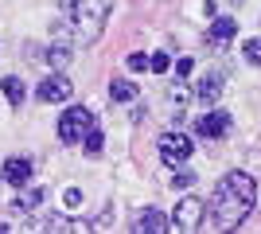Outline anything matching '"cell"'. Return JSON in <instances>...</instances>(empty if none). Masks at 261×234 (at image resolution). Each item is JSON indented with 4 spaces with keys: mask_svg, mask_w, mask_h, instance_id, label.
<instances>
[{
    "mask_svg": "<svg viewBox=\"0 0 261 234\" xmlns=\"http://www.w3.org/2000/svg\"><path fill=\"white\" fill-rule=\"evenodd\" d=\"M66 12V28L74 32V43H94L109 20L113 0H59Z\"/></svg>",
    "mask_w": 261,
    "mask_h": 234,
    "instance_id": "7a4b0ae2",
    "label": "cell"
},
{
    "mask_svg": "<svg viewBox=\"0 0 261 234\" xmlns=\"http://www.w3.org/2000/svg\"><path fill=\"white\" fill-rule=\"evenodd\" d=\"M137 230H141V234H144V230H168V219H164L156 207H148V211L137 219Z\"/></svg>",
    "mask_w": 261,
    "mask_h": 234,
    "instance_id": "7c38bea8",
    "label": "cell"
},
{
    "mask_svg": "<svg viewBox=\"0 0 261 234\" xmlns=\"http://www.w3.org/2000/svg\"><path fill=\"white\" fill-rule=\"evenodd\" d=\"M242 55L250 59L253 67H261V39H246V43H242Z\"/></svg>",
    "mask_w": 261,
    "mask_h": 234,
    "instance_id": "e0dca14e",
    "label": "cell"
},
{
    "mask_svg": "<svg viewBox=\"0 0 261 234\" xmlns=\"http://www.w3.org/2000/svg\"><path fill=\"white\" fill-rule=\"evenodd\" d=\"M168 67H172V59H168V55H152V59H148V70H156V74H164Z\"/></svg>",
    "mask_w": 261,
    "mask_h": 234,
    "instance_id": "d6986e66",
    "label": "cell"
},
{
    "mask_svg": "<svg viewBox=\"0 0 261 234\" xmlns=\"http://www.w3.org/2000/svg\"><path fill=\"white\" fill-rule=\"evenodd\" d=\"M63 203H66V207H82V191H78V188H66L63 191Z\"/></svg>",
    "mask_w": 261,
    "mask_h": 234,
    "instance_id": "44dd1931",
    "label": "cell"
},
{
    "mask_svg": "<svg viewBox=\"0 0 261 234\" xmlns=\"http://www.w3.org/2000/svg\"><path fill=\"white\" fill-rule=\"evenodd\" d=\"M74 94V86H70V78L66 74H47L43 82H39V90H35V98L39 101H66Z\"/></svg>",
    "mask_w": 261,
    "mask_h": 234,
    "instance_id": "52a82bcc",
    "label": "cell"
},
{
    "mask_svg": "<svg viewBox=\"0 0 261 234\" xmlns=\"http://www.w3.org/2000/svg\"><path fill=\"white\" fill-rule=\"evenodd\" d=\"M0 176L8 179L12 188H23V184L32 179V160H28V156H8V164H4Z\"/></svg>",
    "mask_w": 261,
    "mask_h": 234,
    "instance_id": "ba28073f",
    "label": "cell"
},
{
    "mask_svg": "<svg viewBox=\"0 0 261 234\" xmlns=\"http://www.w3.org/2000/svg\"><path fill=\"white\" fill-rule=\"evenodd\" d=\"M129 67L133 70H148V59H144V55H129Z\"/></svg>",
    "mask_w": 261,
    "mask_h": 234,
    "instance_id": "603a6c76",
    "label": "cell"
},
{
    "mask_svg": "<svg viewBox=\"0 0 261 234\" xmlns=\"http://www.w3.org/2000/svg\"><path fill=\"white\" fill-rule=\"evenodd\" d=\"M203 219H207V203L195 199V195H187V199L175 203L172 223H168V226H175V230H199V226H203Z\"/></svg>",
    "mask_w": 261,
    "mask_h": 234,
    "instance_id": "277c9868",
    "label": "cell"
},
{
    "mask_svg": "<svg viewBox=\"0 0 261 234\" xmlns=\"http://www.w3.org/2000/svg\"><path fill=\"white\" fill-rule=\"evenodd\" d=\"M0 90H4V98L12 101V110H20V106H23V82H20L16 74L4 78V82H0Z\"/></svg>",
    "mask_w": 261,
    "mask_h": 234,
    "instance_id": "8fae6325",
    "label": "cell"
},
{
    "mask_svg": "<svg viewBox=\"0 0 261 234\" xmlns=\"http://www.w3.org/2000/svg\"><path fill=\"white\" fill-rule=\"evenodd\" d=\"M199 101H207V106H215L218 94H222V74H203V82H199Z\"/></svg>",
    "mask_w": 261,
    "mask_h": 234,
    "instance_id": "9c48e42d",
    "label": "cell"
},
{
    "mask_svg": "<svg viewBox=\"0 0 261 234\" xmlns=\"http://www.w3.org/2000/svg\"><path fill=\"white\" fill-rule=\"evenodd\" d=\"M234 32H238V23L230 20V16H222V20H215V23H211L207 39H211V43H215V47H222V43H226V39H230V35H234Z\"/></svg>",
    "mask_w": 261,
    "mask_h": 234,
    "instance_id": "30bf717a",
    "label": "cell"
},
{
    "mask_svg": "<svg viewBox=\"0 0 261 234\" xmlns=\"http://www.w3.org/2000/svg\"><path fill=\"white\" fill-rule=\"evenodd\" d=\"M82 145H86V156H101V129H98V125H90V129H86Z\"/></svg>",
    "mask_w": 261,
    "mask_h": 234,
    "instance_id": "9a60e30c",
    "label": "cell"
},
{
    "mask_svg": "<svg viewBox=\"0 0 261 234\" xmlns=\"http://www.w3.org/2000/svg\"><path fill=\"white\" fill-rule=\"evenodd\" d=\"M47 63H51L55 70H63L66 63H70V51H66L63 43H59V47H51V51H47Z\"/></svg>",
    "mask_w": 261,
    "mask_h": 234,
    "instance_id": "2e32d148",
    "label": "cell"
},
{
    "mask_svg": "<svg viewBox=\"0 0 261 234\" xmlns=\"http://www.w3.org/2000/svg\"><path fill=\"white\" fill-rule=\"evenodd\" d=\"M90 125H94V113L90 110H82V106L66 110L63 117H59V141H63V145H78V141L86 137Z\"/></svg>",
    "mask_w": 261,
    "mask_h": 234,
    "instance_id": "3957f363",
    "label": "cell"
},
{
    "mask_svg": "<svg viewBox=\"0 0 261 234\" xmlns=\"http://www.w3.org/2000/svg\"><path fill=\"white\" fill-rule=\"evenodd\" d=\"M191 184H195V176H191V172H175L172 176V188L179 191V188H191Z\"/></svg>",
    "mask_w": 261,
    "mask_h": 234,
    "instance_id": "ffe728a7",
    "label": "cell"
},
{
    "mask_svg": "<svg viewBox=\"0 0 261 234\" xmlns=\"http://www.w3.org/2000/svg\"><path fill=\"white\" fill-rule=\"evenodd\" d=\"M195 133H199V137H207V141H222V137L230 133V113L207 110V113L195 121Z\"/></svg>",
    "mask_w": 261,
    "mask_h": 234,
    "instance_id": "8992f818",
    "label": "cell"
},
{
    "mask_svg": "<svg viewBox=\"0 0 261 234\" xmlns=\"http://www.w3.org/2000/svg\"><path fill=\"white\" fill-rule=\"evenodd\" d=\"M168 98H172V106H179V110H184V106H187V98H191V90H187L184 82H175V86H172V94H168Z\"/></svg>",
    "mask_w": 261,
    "mask_h": 234,
    "instance_id": "ac0fdd59",
    "label": "cell"
},
{
    "mask_svg": "<svg viewBox=\"0 0 261 234\" xmlns=\"http://www.w3.org/2000/svg\"><path fill=\"white\" fill-rule=\"evenodd\" d=\"M191 67H195L191 59H179V63H175V74H179V78H187V74H191Z\"/></svg>",
    "mask_w": 261,
    "mask_h": 234,
    "instance_id": "7402d4cb",
    "label": "cell"
},
{
    "mask_svg": "<svg viewBox=\"0 0 261 234\" xmlns=\"http://www.w3.org/2000/svg\"><path fill=\"white\" fill-rule=\"evenodd\" d=\"M109 98H113V101H133V98H137V86H133V82H125V78H113Z\"/></svg>",
    "mask_w": 261,
    "mask_h": 234,
    "instance_id": "4fadbf2b",
    "label": "cell"
},
{
    "mask_svg": "<svg viewBox=\"0 0 261 234\" xmlns=\"http://www.w3.org/2000/svg\"><path fill=\"white\" fill-rule=\"evenodd\" d=\"M253 203H257V184L246 172H226L218 179L215 195H211V219H203V226L215 230H234L250 219Z\"/></svg>",
    "mask_w": 261,
    "mask_h": 234,
    "instance_id": "6da1fadb",
    "label": "cell"
},
{
    "mask_svg": "<svg viewBox=\"0 0 261 234\" xmlns=\"http://www.w3.org/2000/svg\"><path fill=\"white\" fill-rule=\"evenodd\" d=\"M187 156H191V137H184V133H164L160 137V160L164 164L179 168Z\"/></svg>",
    "mask_w": 261,
    "mask_h": 234,
    "instance_id": "5b68a950",
    "label": "cell"
},
{
    "mask_svg": "<svg viewBox=\"0 0 261 234\" xmlns=\"http://www.w3.org/2000/svg\"><path fill=\"white\" fill-rule=\"evenodd\" d=\"M39 203H43V191H23V195H20V199H16V203H12V211H32V207H39Z\"/></svg>",
    "mask_w": 261,
    "mask_h": 234,
    "instance_id": "5bb4252c",
    "label": "cell"
}]
</instances>
